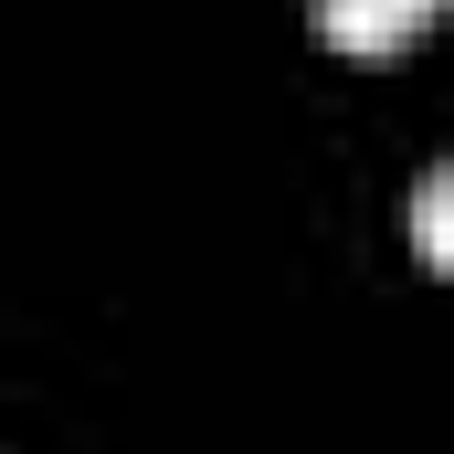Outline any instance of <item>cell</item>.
<instances>
[{
  "label": "cell",
  "mask_w": 454,
  "mask_h": 454,
  "mask_svg": "<svg viewBox=\"0 0 454 454\" xmlns=\"http://www.w3.org/2000/svg\"><path fill=\"white\" fill-rule=\"evenodd\" d=\"M423 11H434V0H317V32H328L339 53H402V43L423 32Z\"/></svg>",
  "instance_id": "1"
},
{
  "label": "cell",
  "mask_w": 454,
  "mask_h": 454,
  "mask_svg": "<svg viewBox=\"0 0 454 454\" xmlns=\"http://www.w3.org/2000/svg\"><path fill=\"white\" fill-rule=\"evenodd\" d=\"M412 232H423V254H444V169H423V191H412Z\"/></svg>",
  "instance_id": "2"
}]
</instances>
